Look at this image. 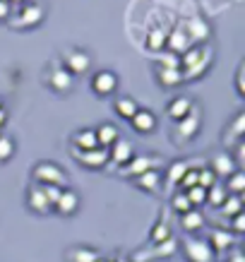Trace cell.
<instances>
[{"instance_id": "3957f363", "label": "cell", "mask_w": 245, "mask_h": 262, "mask_svg": "<svg viewBox=\"0 0 245 262\" xmlns=\"http://www.w3.org/2000/svg\"><path fill=\"white\" fill-rule=\"evenodd\" d=\"M92 65V56L82 48H68L63 53V68L70 75H84Z\"/></svg>"}, {"instance_id": "ab89813d", "label": "cell", "mask_w": 245, "mask_h": 262, "mask_svg": "<svg viewBox=\"0 0 245 262\" xmlns=\"http://www.w3.org/2000/svg\"><path fill=\"white\" fill-rule=\"evenodd\" d=\"M197 171L199 168H188V173L183 176V181L178 183V185H181V190H190V188H195V185H197Z\"/></svg>"}, {"instance_id": "f35d334b", "label": "cell", "mask_w": 245, "mask_h": 262, "mask_svg": "<svg viewBox=\"0 0 245 262\" xmlns=\"http://www.w3.org/2000/svg\"><path fill=\"white\" fill-rule=\"evenodd\" d=\"M243 133H245V111H240L231 123V135L238 142V140H243Z\"/></svg>"}, {"instance_id": "60d3db41", "label": "cell", "mask_w": 245, "mask_h": 262, "mask_svg": "<svg viewBox=\"0 0 245 262\" xmlns=\"http://www.w3.org/2000/svg\"><path fill=\"white\" fill-rule=\"evenodd\" d=\"M243 231H245V212H238L236 216H231V233L240 236Z\"/></svg>"}, {"instance_id": "5b68a950", "label": "cell", "mask_w": 245, "mask_h": 262, "mask_svg": "<svg viewBox=\"0 0 245 262\" xmlns=\"http://www.w3.org/2000/svg\"><path fill=\"white\" fill-rule=\"evenodd\" d=\"M183 32L188 34L190 43L195 41V43H209V36H212V27H209V22H207L205 17H190V19H185V24H183Z\"/></svg>"}, {"instance_id": "ac0fdd59", "label": "cell", "mask_w": 245, "mask_h": 262, "mask_svg": "<svg viewBox=\"0 0 245 262\" xmlns=\"http://www.w3.org/2000/svg\"><path fill=\"white\" fill-rule=\"evenodd\" d=\"M166 48L171 53H175V56H183L190 48V39H188V34L183 32V24L175 27L171 34H166Z\"/></svg>"}, {"instance_id": "2e32d148", "label": "cell", "mask_w": 245, "mask_h": 262, "mask_svg": "<svg viewBox=\"0 0 245 262\" xmlns=\"http://www.w3.org/2000/svg\"><path fill=\"white\" fill-rule=\"evenodd\" d=\"M130 123H132V127L137 133H142V135H149V133L157 130V116H154L149 108H137V113L130 118Z\"/></svg>"}, {"instance_id": "8fae6325", "label": "cell", "mask_w": 245, "mask_h": 262, "mask_svg": "<svg viewBox=\"0 0 245 262\" xmlns=\"http://www.w3.org/2000/svg\"><path fill=\"white\" fill-rule=\"evenodd\" d=\"M132 154H135L132 142H130V140H123V137H118V140L108 147V159H111L116 166H120V168L132 159Z\"/></svg>"}, {"instance_id": "603a6c76", "label": "cell", "mask_w": 245, "mask_h": 262, "mask_svg": "<svg viewBox=\"0 0 245 262\" xmlns=\"http://www.w3.org/2000/svg\"><path fill=\"white\" fill-rule=\"evenodd\" d=\"M181 226H183V231H188V233H197V231L205 226V214L197 212V209H190V212L181 214Z\"/></svg>"}, {"instance_id": "cb8c5ba5", "label": "cell", "mask_w": 245, "mask_h": 262, "mask_svg": "<svg viewBox=\"0 0 245 262\" xmlns=\"http://www.w3.org/2000/svg\"><path fill=\"white\" fill-rule=\"evenodd\" d=\"M135 181H137V188H142V190H147V192H157L159 188H161L164 176H161V171H147V173L137 176Z\"/></svg>"}, {"instance_id": "e0dca14e", "label": "cell", "mask_w": 245, "mask_h": 262, "mask_svg": "<svg viewBox=\"0 0 245 262\" xmlns=\"http://www.w3.org/2000/svg\"><path fill=\"white\" fill-rule=\"evenodd\" d=\"M236 246V236L231 231H224V229H214L209 233V248L212 253H226L231 248Z\"/></svg>"}, {"instance_id": "c3c4849f", "label": "cell", "mask_w": 245, "mask_h": 262, "mask_svg": "<svg viewBox=\"0 0 245 262\" xmlns=\"http://www.w3.org/2000/svg\"><path fill=\"white\" fill-rule=\"evenodd\" d=\"M10 5H12V3H15V5H24V3H27V0H8Z\"/></svg>"}, {"instance_id": "836d02e7", "label": "cell", "mask_w": 245, "mask_h": 262, "mask_svg": "<svg viewBox=\"0 0 245 262\" xmlns=\"http://www.w3.org/2000/svg\"><path fill=\"white\" fill-rule=\"evenodd\" d=\"M171 238V229H168L166 222H157L154 224V229H151V243L157 246V243H164V241Z\"/></svg>"}, {"instance_id": "52a82bcc", "label": "cell", "mask_w": 245, "mask_h": 262, "mask_svg": "<svg viewBox=\"0 0 245 262\" xmlns=\"http://www.w3.org/2000/svg\"><path fill=\"white\" fill-rule=\"evenodd\" d=\"M46 84L53 89V92H58V94H68V92L75 87V75H70L63 65H58L53 70H48Z\"/></svg>"}, {"instance_id": "7dc6e473", "label": "cell", "mask_w": 245, "mask_h": 262, "mask_svg": "<svg viewBox=\"0 0 245 262\" xmlns=\"http://www.w3.org/2000/svg\"><path fill=\"white\" fill-rule=\"evenodd\" d=\"M5 123H8V111H5V106L0 108V130L5 127Z\"/></svg>"}, {"instance_id": "ba28073f", "label": "cell", "mask_w": 245, "mask_h": 262, "mask_svg": "<svg viewBox=\"0 0 245 262\" xmlns=\"http://www.w3.org/2000/svg\"><path fill=\"white\" fill-rule=\"evenodd\" d=\"M43 19V8H41L39 3H24L22 12L17 15V19H12V27L17 29H29V27H36V24Z\"/></svg>"}, {"instance_id": "ffe728a7", "label": "cell", "mask_w": 245, "mask_h": 262, "mask_svg": "<svg viewBox=\"0 0 245 262\" xmlns=\"http://www.w3.org/2000/svg\"><path fill=\"white\" fill-rule=\"evenodd\" d=\"M72 144H75V149H79V151H89V149H96V147H99V140H96V133L92 127H82V130H77V133L72 135Z\"/></svg>"}, {"instance_id": "681fc988", "label": "cell", "mask_w": 245, "mask_h": 262, "mask_svg": "<svg viewBox=\"0 0 245 262\" xmlns=\"http://www.w3.org/2000/svg\"><path fill=\"white\" fill-rule=\"evenodd\" d=\"M113 262H130V260H127V257H123V255H120V257H116V260H113Z\"/></svg>"}, {"instance_id": "8d00e7d4", "label": "cell", "mask_w": 245, "mask_h": 262, "mask_svg": "<svg viewBox=\"0 0 245 262\" xmlns=\"http://www.w3.org/2000/svg\"><path fill=\"white\" fill-rule=\"evenodd\" d=\"M214 183H219V178L214 176L212 168H207V166L199 168V171H197V185H199V188H205V190H209V188H212Z\"/></svg>"}, {"instance_id": "484cf974", "label": "cell", "mask_w": 245, "mask_h": 262, "mask_svg": "<svg viewBox=\"0 0 245 262\" xmlns=\"http://www.w3.org/2000/svg\"><path fill=\"white\" fill-rule=\"evenodd\" d=\"M147 48H149L151 53H161L166 48V29L164 27L149 29V34H147Z\"/></svg>"}, {"instance_id": "7bdbcfd3", "label": "cell", "mask_w": 245, "mask_h": 262, "mask_svg": "<svg viewBox=\"0 0 245 262\" xmlns=\"http://www.w3.org/2000/svg\"><path fill=\"white\" fill-rule=\"evenodd\" d=\"M236 92L240 96H245V65H238V72H236Z\"/></svg>"}, {"instance_id": "bcb514c9", "label": "cell", "mask_w": 245, "mask_h": 262, "mask_svg": "<svg viewBox=\"0 0 245 262\" xmlns=\"http://www.w3.org/2000/svg\"><path fill=\"white\" fill-rule=\"evenodd\" d=\"M226 262H245V257H243V253H240L238 248H231V255H229V260Z\"/></svg>"}, {"instance_id": "d6a6232c", "label": "cell", "mask_w": 245, "mask_h": 262, "mask_svg": "<svg viewBox=\"0 0 245 262\" xmlns=\"http://www.w3.org/2000/svg\"><path fill=\"white\" fill-rule=\"evenodd\" d=\"M15 157V140L10 135H0V164H5Z\"/></svg>"}, {"instance_id": "9c48e42d", "label": "cell", "mask_w": 245, "mask_h": 262, "mask_svg": "<svg viewBox=\"0 0 245 262\" xmlns=\"http://www.w3.org/2000/svg\"><path fill=\"white\" fill-rule=\"evenodd\" d=\"M92 89L99 96H111L118 89V75L113 70H99L92 75Z\"/></svg>"}, {"instance_id": "7a4b0ae2", "label": "cell", "mask_w": 245, "mask_h": 262, "mask_svg": "<svg viewBox=\"0 0 245 262\" xmlns=\"http://www.w3.org/2000/svg\"><path fill=\"white\" fill-rule=\"evenodd\" d=\"M161 168V159L151 157V154H132V159L120 168V173L127 178H137V176L147 173V171H159Z\"/></svg>"}, {"instance_id": "277c9868", "label": "cell", "mask_w": 245, "mask_h": 262, "mask_svg": "<svg viewBox=\"0 0 245 262\" xmlns=\"http://www.w3.org/2000/svg\"><path fill=\"white\" fill-rule=\"evenodd\" d=\"M183 253H185V260L188 262H212V248L209 243L202 238H185L183 241Z\"/></svg>"}, {"instance_id": "4dcf8cb0", "label": "cell", "mask_w": 245, "mask_h": 262, "mask_svg": "<svg viewBox=\"0 0 245 262\" xmlns=\"http://www.w3.org/2000/svg\"><path fill=\"white\" fill-rule=\"evenodd\" d=\"M226 195H229V192H226V188H224V183H214L212 188L207 190V202H209L212 207H216V209H219V207L224 205Z\"/></svg>"}, {"instance_id": "30bf717a", "label": "cell", "mask_w": 245, "mask_h": 262, "mask_svg": "<svg viewBox=\"0 0 245 262\" xmlns=\"http://www.w3.org/2000/svg\"><path fill=\"white\" fill-rule=\"evenodd\" d=\"M75 159L84 168H103L108 164V149H103V147H96V149H89V151L75 149Z\"/></svg>"}, {"instance_id": "816d5d0a", "label": "cell", "mask_w": 245, "mask_h": 262, "mask_svg": "<svg viewBox=\"0 0 245 262\" xmlns=\"http://www.w3.org/2000/svg\"><path fill=\"white\" fill-rule=\"evenodd\" d=\"M0 108H3V96H0Z\"/></svg>"}, {"instance_id": "74e56055", "label": "cell", "mask_w": 245, "mask_h": 262, "mask_svg": "<svg viewBox=\"0 0 245 262\" xmlns=\"http://www.w3.org/2000/svg\"><path fill=\"white\" fill-rule=\"evenodd\" d=\"M171 209L173 212H178V214H185V212H190L192 209V205L188 202V198H185V192H175L173 198H171Z\"/></svg>"}, {"instance_id": "e575fe53", "label": "cell", "mask_w": 245, "mask_h": 262, "mask_svg": "<svg viewBox=\"0 0 245 262\" xmlns=\"http://www.w3.org/2000/svg\"><path fill=\"white\" fill-rule=\"evenodd\" d=\"M157 250H154V255L157 257H171V255H175V250H178V241L171 236L168 241H164V243H157Z\"/></svg>"}, {"instance_id": "5bb4252c", "label": "cell", "mask_w": 245, "mask_h": 262, "mask_svg": "<svg viewBox=\"0 0 245 262\" xmlns=\"http://www.w3.org/2000/svg\"><path fill=\"white\" fill-rule=\"evenodd\" d=\"M53 209H56L60 216H72L79 209V195L75 190L63 188V192H60V198H58V202H56Z\"/></svg>"}, {"instance_id": "44dd1931", "label": "cell", "mask_w": 245, "mask_h": 262, "mask_svg": "<svg viewBox=\"0 0 245 262\" xmlns=\"http://www.w3.org/2000/svg\"><path fill=\"white\" fill-rule=\"evenodd\" d=\"M214 60V48L209 46V51L205 53V58L199 60L197 65H192V68H188V70H181L183 72V82H188V80H197V77H202L207 70H209V65H212Z\"/></svg>"}, {"instance_id": "d6986e66", "label": "cell", "mask_w": 245, "mask_h": 262, "mask_svg": "<svg viewBox=\"0 0 245 262\" xmlns=\"http://www.w3.org/2000/svg\"><path fill=\"white\" fill-rule=\"evenodd\" d=\"M101 257L96 248H87V246H75L65 250V262H96Z\"/></svg>"}, {"instance_id": "b9f144b4", "label": "cell", "mask_w": 245, "mask_h": 262, "mask_svg": "<svg viewBox=\"0 0 245 262\" xmlns=\"http://www.w3.org/2000/svg\"><path fill=\"white\" fill-rule=\"evenodd\" d=\"M43 188V195H46L48 200V205L51 207H56L58 198H60V192H63V188H58V185H41Z\"/></svg>"}, {"instance_id": "d4e9b609", "label": "cell", "mask_w": 245, "mask_h": 262, "mask_svg": "<svg viewBox=\"0 0 245 262\" xmlns=\"http://www.w3.org/2000/svg\"><path fill=\"white\" fill-rule=\"evenodd\" d=\"M157 82L161 87L173 89L183 84V72L181 70H166V68H157Z\"/></svg>"}, {"instance_id": "d590c367", "label": "cell", "mask_w": 245, "mask_h": 262, "mask_svg": "<svg viewBox=\"0 0 245 262\" xmlns=\"http://www.w3.org/2000/svg\"><path fill=\"white\" fill-rule=\"evenodd\" d=\"M157 68H166V70H181V56L175 53H164V56L157 58Z\"/></svg>"}, {"instance_id": "ee69618b", "label": "cell", "mask_w": 245, "mask_h": 262, "mask_svg": "<svg viewBox=\"0 0 245 262\" xmlns=\"http://www.w3.org/2000/svg\"><path fill=\"white\" fill-rule=\"evenodd\" d=\"M10 12H12V5H10L8 0H0V22H5L10 17Z\"/></svg>"}, {"instance_id": "f907efd6", "label": "cell", "mask_w": 245, "mask_h": 262, "mask_svg": "<svg viewBox=\"0 0 245 262\" xmlns=\"http://www.w3.org/2000/svg\"><path fill=\"white\" fill-rule=\"evenodd\" d=\"M96 262H108V260H103V257H99V260H96Z\"/></svg>"}, {"instance_id": "6da1fadb", "label": "cell", "mask_w": 245, "mask_h": 262, "mask_svg": "<svg viewBox=\"0 0 245 262\" xmlns=\"http://www.w3.org/2000/svg\"><path fill=\"white\" fill-rule=\"evenodd\" d=\"M32 176L39 185H58V188H65V183H68L65 171L58 166V164H53V161H39V164L32 168Z\"/></svg>"}, {"instance_id": "4316f807", "label": "cell", "mask_w": 245, "mask_h": 262, "mask_svg": "<svg viewBox=\"0 0 245 262\" xmlns=\"http://www.w3.org/2000/svg\"><path fill=\"white\" fill-rule=\"evenodd\" d=\"M137 108H140V103L135 101L132 96H118L116 99V113H118L123 120H130L137 113Z\"/></svg>"}, {"instance_id": "4fadbf2b", "label": "cell", "mask_w": 245, "mask_h": 262, "mask_svg": "<svg viewBox=\"0 0 245 262\" xmlns=\"http://www.w3.org/2000/svg\"><path fill=\"white\" fill-rule=\"evenodd\" d=\"M27 207L32 209L34 214H51L53 212V207L48 205L46 195H43V188L41 185H32L29 188V192H27Z\"/></svg>"}, {"instance_id": "f1b7e54d", "label": "cell", "mask_w": 245, "mask_h": 262, "mask_svg": "<svg viewBox=\"0 0 245 262\" xmlns=\"http://www.w3.org/2000/svg\"><path fill=\"white\" fill-rule=\"evenodd\" d=\"M219 212H221V214L226 216V219L236 216L238 212H243V198H240V195H226L224 205L219 207Z\"/></svg>"}, {"instance_id": "8992f818", "label": "cell", "mask_w": 245, "mask_h": 262, "mask_svg": "<svg viewBox=\"0 0 245 262\" xmlns=\"http://www.w3.org/2000/svg\"><path fill=\"white\" fill-rule=\"evenodd\" d=\"M199 125H202V113H199L197 106H192V111H190L183 120H178V125H175V135H178V142L192 140V137L197 135Z\"/></svg>"}, {"instance_id": "7c38bea8", "label": "cell", "mask_w": 245, "mask_h": 262, "mask_svg": "<svg viewBox=\"0 0 245 262\" xmlns=\"http://www.w3.org/2000/svg\"><path fill=\"white\" fill-rule=\"evenodd\" d=\"M209 168L214 171V176H216V178H229L233 171H238V164H236V159L231 157L229 151H219V154H214V157H212Z\"/></svg>"}, {"instance_id": "1f68e13d", "label": "cell", "mask_w": 245, "mask_h": 262, "mask_svg": "<svg viewBox=\"0 0 245 262\" xmlns=\"http://www.w3.org/2000/svg\"><path fill=\"white\" fill-rule=\"evenodd\" d=\"M183 192H185L188 202L192 205V209H197V207H202L207 202V190H205V188H199V185L190 188V190H183Z\"/></svg>"}, {"instance_id": "9a60e30c", "label": "cell", "mask_w": 245, "mask_h": 262, "mask_svg": "<svg viewBox=\"0 0 245 262\" xmlns=\"http://www.w3.org/2000/svg\"><path fill=\"white\" fill-rule=\"evenodd\" d=\"M192 106H195V101H192L190 96H183L181 94V96H173V99L168 101L166 113H168V118H173L175 123H178V120H183L190 111H192Z\"/></svg>"}, {"instance_id": "f6af8a7d", "label": "cell", "mask_w": 245, "mask_h": 262, "mask_svg": "<svg viewBox=\"0 0 245 262\" xmlns=\"http://www.w3.org/2000/svg\"><path fill=\"white\" fill-rule=\"evenodd\" d=\"M231 157L236 159V164L245 159V142H243V140H238V142H236V154H231Z\"/></svg>"}, {"instance_id": "f546056e", "label": "cell", "mask_w": 245, "mask_h": 262, "mask_svg": "<svg viewBox=\"0 0 245 262\" xmlns=\"http://www.w3.org/2000/svg\"><path fill=\"white\" fill-rule=\"evenodd\" d=\"M188 168H190V161H173L171 166H168V173H166V181L171 183V185H178V183L183 181V176L188 173Z\"/></svg>"}, {"instance_id": "83f0119b", "label": "cell", "mask_w": 245, "mask_h": 262, "mask_svg": "<svg viewBox=\"0 0 245 262\" xmlns=\"http://www.w3.org/2000/svg\"><path fill=\"white\" fill-rule=\"evenodd\" d=\"M224 188H226L229 195H243L245 192V173L243 171H233V173L226 178Z\"/></svg>"}, {"instance_id": "7402d4cb", "label": "cell", "mask_w": 245, "mask_h": 262, "mask_svg": "<svg viewBox=\"0 0 245 262\" xmlns=\"http://www.w3.org/2000/svg\"><path fill=\"white\" fill-rule=\"evenodd\" d=\"M94 133H96V140H99V147H103V149H108L120 137V130L113 125V123H103V125L96 127Z\"/></svg>"}]
</instances>
